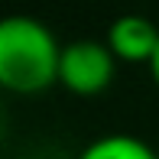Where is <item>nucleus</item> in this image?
<instances>
[{
	"label": "nucleus",
	"mask_w": 159,
	"mask_h": 159,
	"mask_svg": "<svg viewBox=\"0 0 159 159\" xmlns=\"http://www.w3.org/2000/svg\"><path fill=\"white\" fill-rule=\"evenodd\" d=\"M62 42L42 20L13 13L0 23V84L13 94H39L59 84Z\"/></svg>",
	"instance_id": "nucleus-1"
},
{
	"label": "nucleus",
	"mask_w": 159,
	"mask_h": 159,
	"mask_svg": "<svg viewBox=\"0 0 159 159\" xmlns=\"http://www.w3.org/2000/svg\"><path fill=\"white\" fill-rule=\"evenodd\" d=\"M146 68H149V78H153V84L159 88V46H156V52H153V59H149Z\"/></svg>",
	"instance_id": "nucleus-5"
},
{
	"label": "nucleus",
	"mask_w": 159,
	"mask_h": 159,
	"mask_svg": "<svg viewBox=\"0 0 159 159\" xmlns=\"http://www.w3.org/2000/svg\"><path fill=\"white\" fill-rule=\"evenodd\" d=\"M78 159H159V153L146 140L130 133H107L78 153Z\"/></svg>",
	"instance_id": "nucleus-4"
},
{
	"label": "nucleus",
	"mask_w": 159,
	"mask_h": 159,
	"mask_svg": "<svg viewBox=\"0 0 159 159\" xmlns=\"http://www.w3.org/2000/svg\"><path fill=\"white\" fill-rule=\"evenodd\" d=\"M104 42L114 52V59L133 62V65H149V59L159 46V26L143 13H124L111 23Z\"/></svg>",
	"instance_id": "nucleus-3"
},
{
	"label": "nucleus",
	"mask_w": 159,
	"mask_h": 159,
	"mask_svg": "<svg viewBox=\"0 0 159 159\" xmlns=\"http://www.w3.org/2000/svg\"><path fill=\"white\" fill-rule=\"evenodd\" d=\"M117 59L107 49V42L98 39H75L65 42L62 65H59V84L78 98H94L114 81Z\"/></svg>",
	"instance_id": "nucleus-2"
}]
</instances>
